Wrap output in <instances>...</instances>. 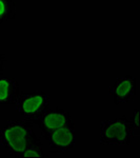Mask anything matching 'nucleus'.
Instances as JSON below:
<instances>
[{"label": "nucleus", "instance_id": "nucleus-1", "mask_svg": "<svg viewBox=\"0 0 140 158\" xmlns=\"http://www.w3.org/2000/svg\"><path fill=\"white\" fill-rule=\"evenodd\" d=\"M39 138L27 120H12L0 129V144L13 157H20L30 146Z\"/></svg>", "mask_w": 140, "mask_h": 158}, {"label": "nucleus", "instance_id": "nucleus-2", "mask_svg": "<svg viewBox=\"0 0 140 158\" xmlns=\"http://www.w3.org/2000/svg\"><path fill=\"white\" fill-rule=\"evenodd\" d=\"M133 137V124L131 118L126 115L100 121L99 142L101 146L128 147Z\"/></svg>", "mask_w": 140, "mask_h": 158}, {"label": "nucleus", "instance_id": "nucleus-3", "mask_svg": "<svg viewBox=\"0 0 140 158\" xmlns=\"http://www.w3.org/2000/svg\"><path fill=\"white\" fill-rule=\"evenodd\" d=\"M16 109L25 120L33 123L50 109V97L43 91L21 94L16 102Z\"/></svg>", "mask_w": 140, "mask_h": 158}, {"label": "nucleus", "instance_id": "nucleus-4", "mask_svg": "<svg viewBox=\"0 0 140 158\" xmlns=\"http://www.w3.org/2000/svg\"><path fill=\"white\" fill-rule=\"evenodd\" d=\"M47 141L52 153L71 154L75 152L76 132L75 124H68L41 134Z\"/></svg>", "mask_w": 140, "mask_h": 158}, {"label": "nucleus", "instance_id": "nucleus-5", "mask_svg": "<svg viewBox=\"0 0 140 158\" xmlns=\"http://www.w3.org/2000/svg\"><path fill=\"white\" fill-rule=\"evenodd\" d=\"M137 92L136 78L132 75H126L119 77L114 85L109 89V93L113 98V102L116 106L129 104L134 102Z\"/></svg>", "mask_w": 140, "mask_h": 158}, {"label": "nucleus", "instance_id": "nucleus-6", "mask_svg": "<svg viewBox=\"0 0 140 158\" xmlns=\"http://www.w3.org/2000/svg\"><path fill=\"white\" fill-rule=\"evenodd\" d=\"M33 123L36 124L41 131V134H43L54 129L60 128V127L75 124V122L68 110L56 108L54 110L49 109L39 119H37Z\"/></svg>", "mask_w": 140, "mask_h": 158}, {"label": "nucleus", "instance_id": "nucleus-7", "mask_svg": "<svg viewBox=\"0 0 140 158\" xmlns=\"http://www.w3.org/2000/svg\"><path fill=\"white\" fill-rule=\"evenodd\" d=\"M18 81L9 76L0 75V106L16 104L21 95Z\"/></svg>", "mask_w": 140, "mask_h": 158}, {"label": "nucleus", "instance_id": "nucleus-8", "mask_svg": "<svg viewBox=\"0 0 140 158\" xmlns=\"http://www.w3.org/2000/svg\"><path fill=\"white\" fill-rule=\"evenodd\" d=\"M16 3L14 0H0V27L16 16Z\"/></svg>", "mask_w": 140, "mask_h": 158}, {"label": "nucleus", "instance_id": "nucleus-9", "mask_svg": "<svg viewBox=\"0 0 140 158\" xmlns=\"http://www.w3.org/2000/svg\"><path fill=\"white\" fill-rule=\"evenodd\" d=\"M45 158L47 157V154L43 150V146L40 142V140H38L37 142L33 143L32 146H30L25 151L22 153L20 158Z\"/></svg>", "mask_w": 140, "mask_h": 158}, {"label": "nucleus", "instance_id": "nucleus-10", "mask_svg": "<svg viewBox=\"0 0 140 158\" xmlns=\"http://www.w3.org/2000/svg\"><path fill=\"white\" fill-rule=\"evenodd\" d=\"M132 124H133V132H134V136L135 133H138L139 132V110L135 109L133 116L131 118Z\"/></svg>", "mask_w": 140, "mask_h": 158}, {"label": "nucleus", "instance_id": "nucleus-11", "mask_svg": "<svg viewBox=\"0 0 140 158\" xmlns=\"http://www.w3.org/2000/svg\"><path fill=\"white\" fill-rule=\"evenodd\" d=\"M6 57L4 54H2V53H0V75H1L2 73H3L4 71V64H6Z\"/></svg>", "mask_w": 140, "mask_h": 158}]
</instances>
